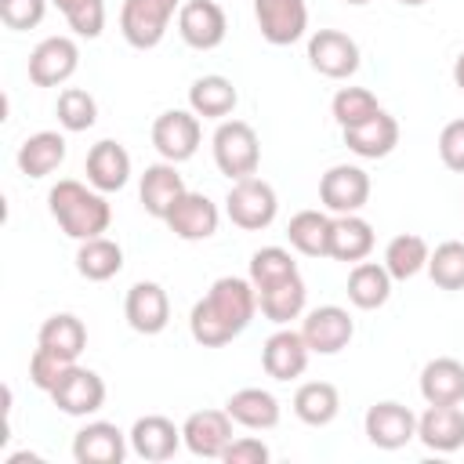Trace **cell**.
Listing matches in <instances>:
<instances>
[{"mask_svg": "<svg viewBox=\"0 0 464 464\" xmlns=\"http://www.w3.org/2000/svg\"><path fill=\"white\" fill-rule=\"evenodd\" d=\"M257 312V290L250 279L221 276L214 286L192 304L188 312V334L203 348H221L232 337H239Z\"/></svg>", "mask_w": 464, "mask_h": 464, "instance_id": "obj_1", "label": "cell"}, {"mask_svg": "<svg viewBox=\"0 0 464 464\" xmlns=\"http://www.w3.org/2000/svg\"><path fill=\"white\" fill-rule=\"evenodd\" d=\"M47 207H51V218L58 221V228L76 243L105 236L112 225V207H109L105 192H98L94 185H83L76 178H62L58 185H51Z\"/></svg>", "mask_w": 464, "mask_h": 464, "instance_id": "obj_2", "label": "cell"}, {"mask_svg": "<svg viewBox=\"0 0 464 464\" xmlns=\"http://www.w3.org/2000/svg\"><path fill=\"white\" fill-rule=\"evenodd\" d=\"M210 149H214L218 170L228 181H239V178L257 174L261 141H257V130L246 120H221L218 130H214V138H210Z\"/></svg>", "mask_w": 464, "mask_h": 464, "instance_id": "obj_3", "label": "cell"}, {"mask_svg": "<svg viewBox=\"0 0 464 464\" xmlns=\"http://www.w3.org/2000/svg\"><path fill=\"white\" fill-rule=\"evenodd\" d=\"M225 214H228V221H232L236 228H243V232H261V228H268V225L276 221V214H279V196H276V188H272L265 178L250 174V178L232 181V188H228V196H225Z\"/></svg>", "mask_w": 464, "mask_h": 464, "instance_id": "obj_4", "label": "cell"}, {"mask_svg": "<svg viewBox=\"0 0 464 464\" xmlns=\"http://www.w3.org/2000/svg\"><path fill=\"white\" fill-rule=\"evenodd\" d=\"M174 11H181V0H123L120 33L134 51H152L163 44Z\"/></svg>", "mask_w": 464, "mask_h": 464, "instance_id": "obj_5", "label": "cell"}, {"mask_svg": "<svg viewBox=\"0 0 464 464\" xmlns=\"http://www.w3.org/2000/svg\"><path fill=\"white\" fill-rule=\"evenodd\" d=\"M203 138L199 116L192 109H167L152 120V145L167 163H185L196 156Z\"/></svg>", "mask_w": 464, "mask_h": 464, "instance_id": "obj_6", "label": "cell"}, {"mask_svg": "<svg viewBox=\"0 0 464 464\" xmlns=\"http://www.w3.org/2000/svg\"><path fill=\"white\" fill-rule=\"evenodd\" d=\"M51 402L69 417H91L105 406V381L94 370L69 362L65 373L58 377V384L51 388Z\"/></svg>", "mask_w": 464, "mask_h": 464, "instance_id": "obj_7", "label": "cell"}, {"mask_svg": "<svg viewBox=\"0 0 464 464\" xmlns=\"http://www.w3.org/2000/svg\"><path fill=\"white\" fill-rule=\"evenodd\" d=\"M301 337L312 348V355H337L355 337V319L341 304H319V308L304 312Z\"/></svg>", "mask_w": 464, "mask_h": 464, "instance_id": "obj_8", "label": "cell"}, {"mask_svg": "<svg viewBox=\"0 0 464 464\" xmlns=\"http://www.w3.org/2000/svg\"><path fill=\"white\" fill-rule=\"evenodd\" d=\"M308 65L326 80H348L359 69V44L341 29H315L308 36Z\"/></svg>", "mask_w": 464, "mask_h": 464, "instance_id": "obj_9", "label": "cell"}, {"mask_svg": "<svg viewBox=\"0 0 464 464\" xmlns=\"http://www.w3.org/2000/svg\"><path fill=\"white\" fill-rule=\"evenodd\" d=\"M319 199L330 214H359L370 199V174L355 163H337L319 178Z\"/></svg>", "mask_w": 464, "mask_h": 464, "instance_id": "obj_10", "label": "cell"}, {"mask_svg": "<svg viewBox=\"0 0 464 464\" xmlns=\"http://www.w3.org/2000/svg\"><path fill=\"white\" fill-rule=\"evenodd\" d=\"M362 428L377 450H402L406 442L417 439V413L395 399H384V402H373L366 410Z\"/></svg>", "mask_w": 464, "mask_h": 464, "instance_id": "obj_11", "label": "cell"}, {"mask_svg": "<svg viewBox=\"0 0 464 464\" xmlns=\"http://www.w3.org/2000/svg\"><path fill=\"white\" fill-rule=\"evenodd\" d=\"M228 18L218 0H185L178 11V36L192 51H214L225 44Z\"/></svg>", "mask_w": 464, "mask_h": 464, "instance_id": "obj_12", "label": "cell"}, {"mask_svg": "<svg viewBox=\"0 0 464 464\" xmlns=\"http://www.w3.org/2000/svg\"><path fill=\"white\" fill-rule=\"evenodd\" d=\"M254 18L261 36L272 47H290L308 29V4L304 0H254Z\"/></svg>", "mask_w": 464, "mask_h": 464, "instance_id": "obj_13", "label": "cell"}, {"mask_svg": "<svg viewBox=\"0 0 464 464\" xmlns=\"http://www.w3.org/2000/svg\"><path fill=\"white\" fill-rule=\"evenodd\" d=\"M80 69V47L72 36H47L29 51V80L36 87H58Z\"/></svg>", "mask_w": 464, "mask_h": 464, "instance_id": "obj_14", "label": "cell"}, {"mask_svg": "<svg viewBox=\"0 0 464 464\" xmlns=\"http://www.w3.org/2000/svg\"><path fill=\"white\" fill-rule=\"evenodd\" d=\"M232 417L228 410H196L185 417L181 424V439H185V450L192 457H203V460H221L225 446L232 442Z\"/></svg>", "mask_w": 464, "mask_h": 464, "instance_id": "obj_15", "label": "cell"}, {"mask_svg": "<svg viewBox=\"0 0 464 464\" xmlns=\"http://www.w3.org/2000/svg\"><path fill=\"white\" fill-rule=\"evenodd\" d=\"M123 315H127V326H130L134 334H145V337L163 334L167 323H170V297H167V290H163L160 283L141 279V283H134V286L127 290V297H123Z\"/></svg>", "mask_w": 464, "mask_h": 464, "instance_id": "obj_16", "label": "cell"}, {"mask_svg": "<svg viewBox=\"0 0 464 464\" xmlns=\"http://www.w3.org/2000/svg\"><path fill=\"white\" fill-rule=\"evenodd\" d=\"M163 221H167V228H170L178 239L199 243V239H210V236L218 232L221 210H218V203H214L210 196H203V192H185V196L170 207V214H167Z\"/></svg>", "mask_w": 464, "mask_h": 464, "instance_id": "obj_17", "label": "cell"}, {"mask_svg": "<svg viewBox=\"0 0 464 464\" xmlns=\"http://www.w3.org/2000/svg\"><path fill=\"white\" fill-rule=\"evenodd\" d=\"M308 355L312 348L304 344L301 330H290V326H279L265 344H261V366L272 381H294L304 373L308 366Z\"/></svg>", "mask_w": 464, "mask_h": 464, "instance_id": "obj_18", "label": "cell"}, {"mask_svg": "<svg viewBox=\"0 0 464 464\" xmlns=\"http://www.w3.org/2000/svg\"><path fill=\"white\" fill-rule=\"evenodd\" d=\"M130 439L112 420H87L72 439L76 464H120L127 457Z\"/></svg>", "mask_w": 464, "mask_h": 464, "instance_id": "obj_19", "label": "cell"}, {"mask_svg": "<svg viewBox=\"0 0 464 464\" xmlns=\"http://www.w3.org/2000/svg\"><path fill=\"white\" fill-rule=\"evenodd\" d=\"M83 170H87V185H94L98 192H105V196L120 192L130 181V152L120 141L102 138V141L91 145Z\"/></svg>", "mask_w": 464, "mask_h": 464, "instance_id": "obj_20", "label": "cell"}, {"mask_svg": "<svg viewBox=\"0 0 464 464\" xmlns=\"http://www.w3.org/2000/svg\"><path fill=\"white\" fill-rule=\"evenodd\" d=\"M185 192H188V188H185V178L178 174V163H167V160L149 163L145 174H141V185H138V199H141L145 214H152V218H160V221L170 214V207H174Z\"/></svg>", "mask_w": 464, "mask_h": 464, "instance_id": "obj_21", "label": "cell"}, {"mask_svg": "<svg viewBox=\"0 0 464 464\" xmlns=\"http://www.w3.org/2000/svg\"><path fill=\"white\" fill-rule=\"evenodd\" d=\"M130 439V450L141 457V460H170L178 453V446L185 442L181 439V428L163 417V413H145L134 420V428L127 431Z\"/></svg>", "mask_w": 464, "mask_h": 464, "instance_id": "obj_22", "label": "cell"}, {"mask_svg": "<svg viewBox=\"0 0 464 464\" xmlns=\"http://www.w3.org/2000/svg\"><path fill=\"white\" fill-rule=\"evenodd\" d=\"M417 439L435 453H457L464 446V410L453 406H428L417 417Z\"/></svg>", "mask_w": 464, "mask_h": 464, "instance_id": "obj_23", "label": "cell"}, {"mask_svg": "<svg viewBox=\"0 0 464 464\" xmlns=\"http://www.w3.org/2000/svg\"><path fill=\"white\" fill-rule=\"evenodd\" d=\"M341 134H344L348 152H355V156H362V160H384V156L399 145V120L381 109V112L370 116L366 123L344 127Z\"/></svg>", "mask_w": 464, "mask_h": 464, "instance_id": "obj_24", "label": "cell"}, {"mask_svg": "<svg viewBox=\"0 0 464 464\" xmlns=\"http://www.w3.org/2000/svg\"><path fill=\"white\" fill-rule=\"evenodd\" d=\"M420 399L428 406L464 402V362L453 355H439L420 370Z\"/></svg>", "mask_w": 464, "mask_h": 464, "instance_id": "obj_25", "label": "cell"}, {"mask_svg": "<svg viewBox=\"0 0 464 464\" xmlns=\"http://www.w3.org/2000/svg\"><path fill=\"white\" fill-rule=\"evenodd\" d=\"M304 301H308V290H304L301 272H294V276H286V279L257 290V308L276 326H286V323L301 319L304 315Z\"/></svg>", "mask_w": 464, "mask_h": 464, "instance_id": "obj_26", "label": "cell"}, {"mask_svg": "<svg viewBox=\"0 0 464 464\" xmlns=\"http://www.w3.org/2000/svg\"><path fill=\"white\" fill-rule=\"evenodd\" d=\"M236 102H239V91L221 72H207V76L192 80V87H188V109L196 116H203V120H218V123L228 120Z\"/></svg>", "mask_w": 464, "mask_h": 464, "instance_id": "obj_27", "label": "cell"}, {"mask_svg": "<svg viewBox=\"0 0 464 464\" xmlns=\"http://www.w3.org/2000/svg\"><path fill=\"white\" fill-rule=\"evenodd\" d=\"M36 344L47 348L51 355L65 359V362H76L87 348V326L72 315V312H54L40 323V334H36Z\"/></svg>", "mask_w": 464, "mask_h": 464, "instance_id": "obj_28", "label": "cell"}, {"mask_svg": "<svg viewBox=\"0 0 464 464\" xmlns=\"http://www.w3.org/2000/svg\"><path fill=\"white\" fill-rule=\"evenodd\" d=\"M373 250V225L359 214H334L330 225V257L334 261H366Z\"/></svg>", "mask_w": 464, "mask_h": 464, "instance_id": "obj_29", "label": "cell"}, {"mask_svg": "<svg viewBox=\"0 0 464 464\" xmlns=\"http://www.w3.org/2000/svg\"><path fill=\"white\" fill-rule=\"evenodd\" d=\"M228 417L250 431H268L279 424V399L268 388H239L225 402Z\"/></svg>", "mask_w": 464, "mask_h": 464, "instance_id": "obj_30", "label": "cell"}, {"mask_svg": "<svg viewBox=\"0 0 464 464\" xmlns=\"http://www.w3.org/2000/svg\"><path fill=\"white\" fill-rule=\"evenodd\" d=\"M62 160H65V138L58 130H36V134H29L18 145V156H14V163H18V170L25 178H47L51 170L62 167Z\"/></svg>", "mask_w": 464, "mask_h": 464, "instance_id": "obj_31", "label": "cell"}, {"mask_svg": "<svg viewBox=\"0 0 464 464\" xmlns=\"http://www.w3.org/2000/svg\"><path fill=\"white\" fill-rule=\"evenodd\" d=\"M392 283H395V279L388 276L384 261H381V265H377V261H359V265H352V272H348V301H352L355 308H362V312H373V308L388 304Z\"/></svg>", "mask_w": 464, "mask_h": 464, "instance_id": "obj_32", "label": "cell"}, {"mask_svg": "<svg viewBox=\"0 0 464 464\" xmlns=\"http://www.w3.org/2000/svg\"><path fill=\"white\" fill-rule=\"evenodd\" d=\"M120 268H123V246L116 239L94 236L76 246V272L87 283H105V279L120 276Z\"/></svg>", "mask_w": 464, "mask_h": 464, "instance_id": "obj_33", "label": "cell"}, {"mask_svg": "<svg viewBox=\"0 0 464 464\" xmlns=\"http://www.w3.org/2000/svg\"><path fill=\"white\" fill-rule=\"evenodd\" d=\"M330 225L334 218L323 210H297L286 225V239L304 257H330Z\"/></svg>", "mask_w": 464, "mask_h": 464, "instance_id": "obj_34", "label": "cell"}, {"mask_svg": "<svg viewBox=\"0 0 464 464\" xmlns=\"http://www.w3.org/2000/svg\"><path fill=\"white\" fill-rule=\"evenodd\" d=\"M294 413L308 428H326L341 413V395L330 381H308L294 392Z\"/></svg>", "mask_w": 464, "mask_h": 464, "instance_id": "obj_35", "label": "cell"}, {"mask_svg": "<svg viewBox=\"0 0 464 464\" xmlns=\"http://www.w3.org/2000/svg\"><path fill=\"white\" fill-rule=\"evenodd\" d=\"M428 254H431V250H428L424 236H417V232H402V236L388 239V246H384V268H388L392 279L406 283V279H413L417 272L428 268Z\"/></svg>", "mask_w": 464, "mask_h": 464, "instance_id": "obj_36", "label": "cell"}, {"mask_svg": "<svg viewBox=\"0 0 464 464\" xmlns=\"http://www.w3.org/2000/svg\"><path fill=\"white\" fill-rule=\"evenodd\" d=\"M428 276L439 290H464V243L446 239L428 254Z\"/></svg>", "mask_w": 464, "mask_h": 464, "instance_id": "obj_37", "label": "cell"}, {"mask_svg": "<svg viewBox=\"0 0 464 464\" xmlns=\"http://www.w3.org/2000/svg\"><path fill=\"white\" fill-rule=\"evenodd\" d=\"M330 112H334L337 127L344 130V127H355V123H366L370 116H377L381 112V102L366 87H341L334 94V102H330Z\"/></svg>", "mask_w": 464, "mask_h": 464, "instance_id": "obj_38", "label": "cell"}, {"mask_svg": "<svg viewBox=\"0 0 464 464\" xmlns=\"http://www.w3.org/2000/svg\"><path fill=\"white\" fill-rule=\"evenodd\" d=\"M294 272H297V261H294L290 250H283V246H261V250L250 254V276L246 279L254 283V290H265V286H272V283H279V279H286Z\"/></svg>", "mask_w": 464, "mask_h": 464, "instance_id": "obj_39", "label": "cell"}, {"mask_svg": "<svg viewBox=\"0 0 464 464\" xmlns=\"http://www.w3.org/2000/svg\"><path fill=\"white\" fill-rule=\"evenodd\" d=\"M54 112H58V123H62L69 134H80V130H91V127H94V120H98V102H94L83 87H65V91L58 94Z\"/></svg>", "mask_w": 464, "mask_h": 464, "instance_id": "obj_40", "label": "cell"}, {"mask_svg": "<svg viewBox=\"0 0 464 464\" xmlns=\"http://www.w3.org/2000/svg\"><path fill=\"white\" fill-rule=\"evenodd\" d=\"M51 4L65 14V22H69V29L76 36H87V40L102 36V29H105V0H51Z\"/></svg>", "mask_w": 464, "mask_h": 464, "instance_id": "obj_41", "label": "cell"}, {"mask_svg": "<svg viewBox=\"0 0 464 464\" xmlns=\"http://www.w3.org/2000/svg\"><path fill=\"white\" fill-rule=\"evenodd\" d=\"M47 14V0H0V22L14 33L36 29Z\"/></svg>", "mask_w": 464, "mask_h": 464, "instance_id": "obj_42", "label": "cell"}, {"mask_svg": "<svg viewBox=\"0 0 464 464\" xmlns=\"http://www.w3.org/2000/svg\"><path fill=\"white\" fill-rule=\"evenodd\" d=\"M65 366H69L65 359L51 355L47 348H40V344H36V352L29 355V381H33L40 392H47V395H51V388L58 384V377L65 373Z\"/></svg>", "mask_w": 464, "mask_h": 464, "instance_id": "obj_43", "label": "cell"}, {"mask_svg": "<svg viewBox=\"0 0 464 464\" xmlns=\"http://www.w3.org/2000/svg\"><path fill=\"white\" fill-rule=\"evenodd\" d=\"M439 156L453 174H464V116L439 130Z\"/></svg>", "mask_w": 464, "mask_h": 464, "instance_id": "obj_44", "label": "cell"}, {"mask_svg": "<svg viewBox=\"0 0 464 464\" xmlns=\"http://www.w3.org/2000/svg\"><path fill=\"white\" fill-rule=\"evenodd\" d=\"M268 457H272V450H268L261 439H254V435L232 439V442L225 446V453H221L225 464H265Z\"/></svg>", "mask_w": 464, "mask_h": 464, "instance_id": "obj_45", "label": "cell"}, {"mask_svg": "<svg viewBox=\"0 0 464 464\" xmlns=\"http://www.w3.org/2000/svg\"><path fill=\"white\" fill-rule=\"evenodd\" d=\"M453 83H457V87L464 91V51H460V54L453 58Z\"/></svg>", "mask_w": 464, "mask_h": 464, "instance_id": "obj_46", "label": "cell"}, {"mask_svg": "<svg viewBox=\"0 0 464 464\" xmlns=\"http://www.w3.org/2000/svg\"><path fill=\"white\" fill-rule=\"evenodd\" d=\"M402 7H420V4H428V0H399Z\"/></svg>", "mask_w": 464, "mask_h": 464, "instance_id": "obj_47", "label": "cell"}, {"mask_svg": "<svg viewBox=\"0 0 464 464\" xmlns=\"http://www.w3.org/2000/svg\"><path fill=\"white\" fill-rule=\"evenodd\" d=\"M344 4H352V7H362V4H370V0H344Z\"/></svg>", "mask_w": 464, "mask_h": 464, "instance_id": "obj_48", "label": "cell"}]
</instances>
